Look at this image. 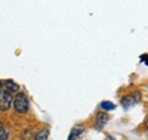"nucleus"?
Segmentation results:
<instances>
[{
  "instance_id": "nucleus-5",
  "label": "nucleus",
  "mask_w": 148,
  "mask_h": 140,
  "mask_svg": "<svg viewBox=\"0 0 148 140\" xmlns=\"http://www.w3.org/2000/svg\"><path fill=\"white\" fill-rule=\"evenodd\" d=\"M86 132V128L83 126V125H75L72 128V130H71V133H70V136H69V138L67 140H75L77 139V138H80L83 133Z\"/></svg>"
},
{
  "instance_id": "nucleus-4",
  "label": "nucleus",
  "mask_w": 148,
  "mask_h": 140,
  "mask_svg": "<svg viewBox=\"0 0 148 140\" xmlns=\"http://www.w3.org/2000/svg\"><path fill=\"white\" fill-rule=\"evenodd\" d=\"M110 121V115L106 114V113H98L97 114V117H96V123H95V128L97 130H101L104 129V126L107 124V122Z\"/></svg>"
},
{
  "instance_id": "nucleus-6",
  "label": "nucleus",
  "mask_w": 148,
  "mask_h": 140,
  "mask_svg": "<svg viewBox=\"0 0 148 140\" xmlns=\"http://www.w3.org/2000/svg\"><path fill=\"white\" fill-rule=\"evenodd\" d=\"M5 87H6V89H7V91H12V92H15V91H17L19 89V87H18V84H16L13 80H7L5 83Z\"/></svg>"
},
{
  "instance_id": "nucleus-10",
  "label": "nucleus",
  "mask_w": 148,
  "mask_h": 140,
  "mask_svg": "<svg viewBox=\"0 0 148 140\" xmlns=\"http://www.w3.org/2000/svg\"><path fill=\"white\" fill-rule=\"evenodd\" d=\"M105 140H115V138H114L113 136H107V137H106V139H105Z\"/></svg>"
},
{
  "instance_id": "nucleus-7",
  "label": "nucleus",
  "mask_w": 148,
  "mask_h": 140,
  "mask_svg": "<svg viewBox=\"0 0 148 140\" xmlns=\"http://www.w3.org/2000/svg\"><path fill=\"white\" fill-rule=\"evenodd\" d=\"M49 136V130L48 129H43L41 131H39L36 136V140H48Z\"/></svg>"
},
{
  "instance_id": "nucleus-9",
  "label": "nucleus",
  "mask_w": 148,
  "mask_h": 140,
  "mask_svg": "<svg viewBox=\"0 0 148 140\" xmlns=\"http://www.w3.org/2000/svg\"><path fill=\"white\" fill-rule=\"evenodd\" d=\"M8 138V133L3 128H0V140H6Z\"/></svg>"
},
{
  "instance_id": "nucleus-11",
  "label": "nucleus",
  "mask_w": 148,
  "mask_h": 140,
  "mask_svg": "<svg viewBox=\"0 0 148 140\" xmlns=\"http://www.w3.org/2000/svg\"><path fill=\"white\" fill-rule=\"evenodd\" d=\"M1 86H2V83L0 82V91H1Z\"/></svg>"
},
{
  "instance_id": "nucleus-2",
  "label": "nucleus",
  "mask_w": 148,
  "mask_h": 140,
  "mask_svg": "<svg viewBox=\"0 0 148 140\" xmlns=\"http://www.w3.org/2000/svg\"><path fill=\"white\" fill-rule=\"evenodd\" d=\"M140 98H141V95H140L139 91L132 92V93H129V95L124 96V97L121 99V105L124 107V109H129L132 106L138 104V103L140 102Z\"/></svg>"
},
{
  "instance_id": "nucleus-12",
  "label": "nucleus",
  "mask_w": 148,
  "mask_h": 140,
  "mask_svg": "<svg viewBox=\"0 0 148 140\" xmlns=\"http://www.w3.org/2000/svg\"><path fill=\"white\" fill-rule=\"evenodd\" d=\"M0 128H2V123L0 122Z\"/></svg>"
},
{
  "instance_id": "nucleus-1",
  "label": "nucleus",
  "mask_w": 148,
  "mask_h": 140,
  "mask_svg": "<svg viewBox=\"0 0 148 140\" xmlns=\"http://www.w3.org/2000/svg\"><path fill=\"white\" fill-rule=\"evenodd\" d=\"M14 109L19 114H24L29 110V100L23 92L17 93L14 98Z\"/></svg>"
},
{
  "instance_id": "nucleus-8",
  "label": "nucleus",
  "mask_w": 148,
  "mask_h": 140,
  "mask_svg": "<svg viewBox=\"0 0 148 140\" xmlns=\"http://www.w3.org/2000/svg\"><path fill=\"white\" fill-rule=\"evenodd\" d=\"M100 107L103 108V109H105V110H113L114 108H115V105L111 103V102H103L101 104H100Z\"/></svg>"
},
{
  "instance_id": "nucleus-13",
  "label": "nucleus",
  "mask_w": 148,
  "mask_h": 140,
  "mask_svg": "<svg viewBox=\"0 0 148 140\" xmlns=\"http://www.w3.org/2000/svg\"><path fill=\"white\" fill-rule=\"evenodd\" d=\"M147 125H148V120H147Z\"/></svg>"
},
{
  "instance_id": "nucleus-3",
  "label": "nucleus",
  "mask_w": 148,
  "mask_h": 140,
  "mask_svg": "<svg viewBox=\"0 0 148 140\" xmlns=\"http://www.w3.org/2000/svg\"><path fill=\"white\" fill-rule=\"evenodd\" d=\"M12 102H13L12 93L7 90H1L0 91V109L8 110L12 106Z\"/></svg>"
}]
</instances>
